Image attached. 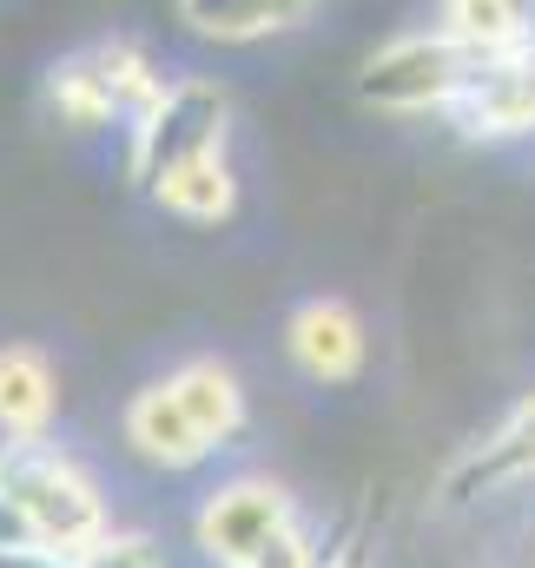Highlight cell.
<instances>
[{"mask_svg": "<svg viewBox=\"0 0 535 568\" xmlns=\"http://www.w3.org/2000/svg\"><path fill=\"white\" fill-rule=\"evenodd\" d=\"M0 489L27 516L33 542H47L60 556H80L107 536V496L93 489V476L73 456L47 449L40 436H7L0 443Z\"/></svg>", "mask_w": 535, "mask_h": 568, "instance_id": "cell-1", "label": "cell"}, {"mask_svg": "<svg viewBox=\"0 0 535 568\" xmlns=\"http://www.w3.org/2000/svg\"><path fill=\"white\" fill-rule=\"evenodd\" d=\"M476 73H483V60L463 40H450L443 27L436 33H403V40L377 47L364 60L357 100L377 106V113H450Z\"/></svg>", "mask_w": 535, "mask_h": 568, "instance_id": "cell-2", "label": "cell"}, {"mask_svg": "<svg viewBox=\"0 0 535 568\" xmlns=\"http://www.w3.org/2000/svg\"><path fill=\"white\" fill-rule=\"evenodd\" d=\"M225 126H232V100L219 80H172L133 126V179L145 192H159L172 172L225 152Z\"/></svg>", "mask_w": 535, "mask_h": 568, "instance_id": "cell-3", "label": "cell"}, {"mask_svg": "<svg viewBox=\"0 0 535 568\" xmlns=\"http://www.w3.org/2000/svg\"><path fill=\"white\" fill-rule=\"evenodd\" d=\"M47 93H53V106H60L67 126H107L113 113H145L165 93V80L152 73V60L139 47L107 40V47L53 67V87Z\"/></svg>", "mask_w": 535, "mask_h": 568, "instance_id": "cell-4", "label": "cell"}, {"mask_svg": "<svg viewBox=\"0 0 535 568\" xmlns=\"http://www.w3.org/2000/svg\"><path fill=\"white\" fill-rule=\"evenodd\" d=\"M284 523H291V496L277 483H265V476H239V483H225V489L205 496V509H199V549L219 568H245Z\"/></svg>", "mask_w": 535, "mask_h": 568, "instance_id": "cell-5", "label": "cell"}, {"mask_svg": "<svg viewBox=\"0 0 535 568\" xmlns=\"http://www.w3.org/2000/svg\"><path fill=\"white\" fill-rule=\"evenodd\" d=\"M516 483H535V397H523L483 443H470V449L443 469L436 496H443L450 509H463V503H483V496L516 489Z\"/></svg>", "mask_w": 535, "mask_h": 568, "instance_id": "cell-6", "label": "cell"}, {"mask_svg": "<svg viewBox=\"0 0 535 568\" xmlns=\"http://www.w3.org/2000/svg\"><path fill=\"white\" fill-rule=\"evenodd\" d=\"M284 351H291V364H297L311 384H351V377L364 371V351H371V344H364V324H357L351 304L311 297V304L291 311Z\"/></svg>", "mask_w": 535, "mask_h": 568, "instance_id": "cell-7", "label": "cell"}, {"mask_svg": "<svg viewBox=\"0 0 535 568\" xmlns=\"http://www.w3.org/2000/svg\"><path fill=\"white\" fill-rule=\"evenodd\" d=\"M450 120L470 133V140H523L535 133V60L516 53V60H489L463 100L450 106Z\"/></svg>", "mask_w": 535, "mask_h": 568, "instance_id": "cell-8", "label": "cell"}, {"mask_svg": "<svg viewBox=\"0 0 535 568\" xmlns=\"http://www.w3.org/2000/svg\"><path fill=\"white\" fill-rule=\"evenodd\" d=\"M127 443H133L145 463H159V469H192V463L212 456V443L185 417V404L172 397V384L133 390V404H127Z\"/></svg>", "mask_w": 535, "mask_h": 568, "instance_id": "cell-9", "label": "cell"}, {"mask_svg": "<svg viewBox=\"0 0 535 568\" xmlns=\"http://www.w3.org/2000/svg\"><path fill=\"white\" fill-rule=\"evenodd\" d=\"M165 384H172V397L185 404V417L199 424V436H205L212 449H225V443L245 429V390H239V377H232L219 357H192V364H179Z\"/></svg>", "mask_w": 535, "mask_h": 568, "instance_id": "cell-10", "label": "cell"}, {"mask_svg": "<svg viewBox=\"0 0 535 568\" xmlns=\"http://www.w3.org/2000/svg\"><path fill=\"white\" fill-rule=\"evenodd\" d=\"M53 410H60L53 364L33 344H7L0 351V436H47Z\"/></svg>", "mask_w": 535, "mask_h": 568, "instance_id": "cell-11", "label": "cell"}, {"mask_svg": "<svg viewBox=\"0 0 535 568\" xmlns=\"http://www.w3.org/2000/svg\"><path fill=\"white\" fill-rule=\"evenodd\" d=\"M436 20H443L450 40H463V47L489 67V60H516V53H523L529 0H443Z\"/></svg>", "mask_w": 535, "mask_h": 568, "instance_id": "cell-12", "label": "cell"}, {"mask_svg": "<svg viewBox=\"0 0 535 568\" xmlns=\"http://www.w3.org/2000/svg\"><path fill=\"white\" fill-rule=\"evenodd\" d=\"M152 199H159L172 219H185V225H219V219H232V212H239V179H232L225 152H212V159H199V165L172 172Z\"/></svg>", "mask_w": 535, "mask_h": 568, "instance_id": "cell-13", "label": "cell"}, {"mask_svg": "<svg viewBox=\"0 0 535 568\" xmlns=\"http://www.w3.org/2000/svg\"><path fill=\"white\" fill-rule=\"evenodd\" d=\"M179 20L205 40H259L304 20V7L297 0H179Z\"/></svg>", "mask_w": 535, "mask_h": 568, "instance_id": "cell-14", "label": "cell"}, {"mask_svg": "<svg viewBox=\"0 0 535 568\" xmlns=\"http://www.w3.org/2000/svg\"><path fill=\"white\" fill-rule=\"evenodd\" d=\"M80 568H165L159 549L145 536H127V529H107L93 549H80Z\"/></svg>", "mask_w": 535, "mask_h": 568, "instance_id": "cell-15", "label": "cell"}, {"mask_svg": "<svg viewBox=\"0 0 535 568\" xmlns=\"http://www.w3.org/2000/svg\"><path fill=\"white\" fill-rule=\"evenodd\" d=\"M371 556H377V516H371V509H357V516H351V529L337 536V549H331V556H317V568H371Z\"/></svg>", "mask_w": 535, "mask_h": 568, "instance_id": "cell-16", "label": "cell"}, {"mask_svg": "<svg viewBox=\"0 0 535 568\" xmlns=\"http://www.w3.org/2000/svg\"><path fill=\"white\" fill-rule=\"evenodd\" d=\"M245 568H317V549H311V536H304L297 523H284Z\"/></svg>", "mask_w": 535, "mask_h": 568, "instance_id": "cell-17", "label": "cell"}, {"mask_svg": "<svg viewBox=\"0 0 535 568\" xmlns=\"http://www.w3.org/2000/svg\"><path fill=\"white\" fill-rule=\"evenodd\" d=\"M0 568H80V556H60L47 542H13V549H0Z\"/></svg>", "mask_w": 535, "mask_h": 568, "instance_id": "cell-18", "label": "cell"}, {"mask_svg": "<svg viewBox=\"0 0 535 568\" xmlns=\"http://www.w3.org/2000/svg\"><path fill=\"white\" fill-rule=\"evenodd\" d=\"M13 542H33V529H27V516L13 509V496L0 489V549H13Z\"/></svg>", "mask_w": 535, "mask_h": 568, "instance_id": "cell-19", "label": "cell"}]
</instances>
